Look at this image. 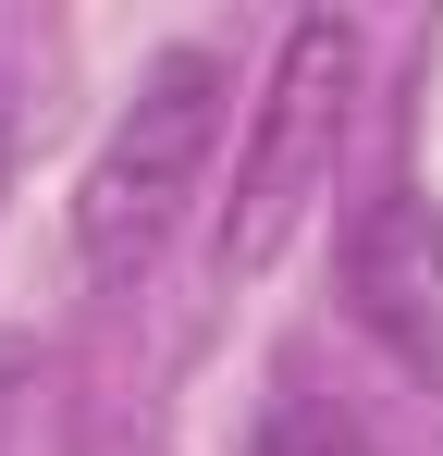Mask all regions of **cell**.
<instances>
[{
    "label": "cell",
    "instance_id": "cell-4",
    "mask_svg": "<svg viewBox=\"0 0 443 456\" xmlns=\"http://www.w3.org/2000/svg\"><path fill=\"white\" fill-rule=\"evenodd\" d=\"M259 456H358V444H345V419L320 432V419H308V407L284 395V407H271V432H259Z\"/></svg>",
    "mask_w": 443,
    "mask_h": 456
},
{
    "label": "cell",
    "instance_id": "cell-2",
    "mask_svg": "<svg viewBox=\"0 0 443 456\" xmlns=\"http://www.w3.org/2000/svg\"><path fill=\"white\" fill-rule=\"evenodd\" d=\"M369 37L345 12H295L284 50H271V86L246 111V149H234V198H222V272H271V247L308 223L320 173L345 149V99H358Z\"/></svg>",
    "mask_w": 443,
    "mask_h": 456
},
{
    "label": "cell",
    "instance_id": "cell-1",
    "mask_svg": "<svg viewBox=\"0 0 443 456\" xmlns=\"http://www.w3.org/2000/svg\"><path fill=\"white\" fill-rule=\"evenodd\" d=\"M222 124H234V75H222V50H160L136 75V99L111 111V136L99 160L74 173V272L86 284H148L160 272V247L173 223L210 198V160H222Z\"/></svg>",
    "mask_w": 443,
    "mask_h": 456
},
{
    "label": "cell",
    "instance_id": "cell-5",
    "mask_svg": "<svg viewBox=\"0 0 443 456\" xmlns=\"http://www.w3.org/2000/svg\"><path fill=\"white\" fill-rule=\"evenodd\" d=\"M0 419H12V358H0Z\"/></svg>",
    "mask_w": 443,
    "mask_h": 456
},
{
    "label": "cell",
    "instance_id": "cell-3",
    "mask_svg": "<svg viewBox=\"0 0 443 456\" xmlns=\"http://www.w3.org/2000/svg\"><path fill=\"white\" fill-rule=\"evenodd\" d=\"M345 308L407 370H443V210L419 185H382L345 234Z\"/></svg>",
    "mask_w": 443,
    "mask_h": 456
}]
</instances>
